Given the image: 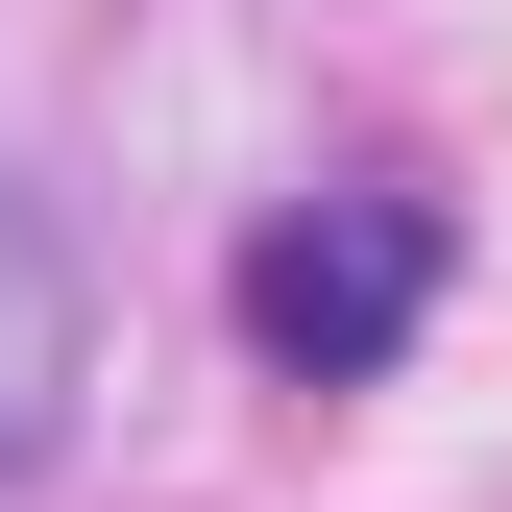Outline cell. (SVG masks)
<instances>
[{
  "instance_id": "obj_2",
  "label": "cell",
  "mask_w": 512,
  "mask_h": 512,
  "mask_svg": "<svg viewBox=\"0 0 512 512\" xmlns=\"http://www.w3.org/2000/svg\"><path fill=\"white\" fill-rule=\"evenodd\" d=\"M74 391H98V293H74V244H49V196L0 171V488L74 439Z\"/></svg>"
},
{
  "instance_id": "obj_1",
  "label": "cell",
  "mask_w": 512,
  "mask_h": 512,
  "mask_svg": "<svg viewBox=\"0 0 512 512\" xmlns=\"http://www.w3.org/2000/svg\"><path fill=\"white\" fill-rule=\"evenodd\" d=\"M439 317V196L415 171H342V196H293L244 244V342H269V391H366V366H415Z\"/></svg>"
}]
</instances>
